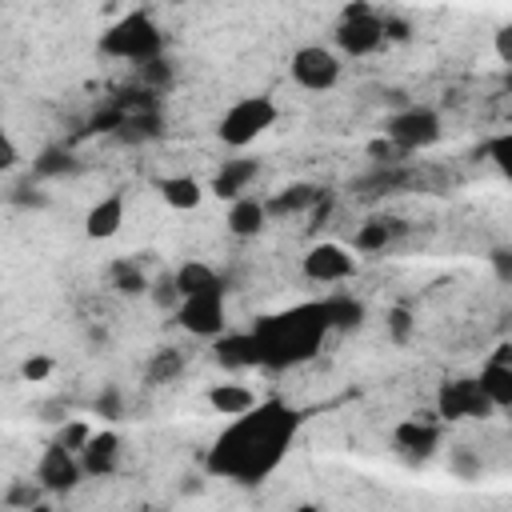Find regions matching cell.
I'll use <instances>...</instances> for the list:
<instances>
[{
    "instance_id": "6da1fadb",
    "label": "cell",
    "mask_w": 512,
    "mask_h": 512,
    "mask_svg": "<svg viewBox=\"0 0 512 512\" xmlns=\"http://www.w3.org/2000/svg\"><path fill=\"white\" fill-rule=\"evenodd\" d=\"M300 428H304V412L296 404L280 396H264L212 436L204 452V472L236 488H260L288 460Z\"/></svg>"
},
{
    "instance_id": "7a4b0ae2",
    "label": "cell",
    "mask_w": 512,
    "mask_h": 512,
    "mask_svg": "<svg viewBox=\"0 0 512 512\" xmlns=\"http://www.w3.org/2000/svg\"><path fill=\"white\" fill-rule=\"evenodd\" d=\"M248 332L260 352V372H288L320 356L324 340L332 336V320L320 296V300L288 304L280 312H264Z\"/></svg>"
},
{
    "instance_id": "3957f363",
    "label": "cell",
    "mask_w": 512,
    "mask_h": 512,
    "mask_svg": "<svg viewBox=\"0 0 512 512\" xmlns=\"http://www.w3.org/2000/svg\"><path fill=\"white\" fill-rule=\"evenodd\" d=\"M96 52L120 64H148L156 56H164V28L156 24V16L148 8H132L124 16H116L100 36H96Z\"/></svg>"
},
{
    "instance_id": "277c9868",
    "label": "cell",
    "mask_w": 512,
    "mask_h": 512,
    "mask_svg": "<svg viewBox=\"0 0 512 512\" xmlns=\"http://www.w3.org/2000/svg\"><path fill=\"white\" fill-rule=\"evenodd\" d=\"M276 120H280V104H276L272 96H264V92H252V96L232 100V104L220 112V120H216V140H220L224 148H232V152H244V148H252L264 132H272Z\"/></svg>"
},
{
    "instance_id": "5b68a950",
    "label": "cell",
    "mask_w": 512,
    "mask_h": 512,
    "mask_svg": "<svg viewBox=\"0 0 512 512\" xmlns=\"http://www.w3.org/2000/svg\"><path fill=\"white\" fill-rule=\"evenodd\" d=\"M332 40H336V56L344 60V56H352V60H360V56H372V52H380L388 40H384V12L380 8H372V4H344L340 8V20H336V28H332Z\"/></svg>"
},
{
    "instance_id": "8992f818",
    "label": "cell",
    "mask_w": 512,
    "mask_h": 512,
    "mask_svg": "<svg viewBox=\"0 0 512 512\" xmlns=\"http://www.w3.org/2000/svg\"><path fill=\"white\" fill-rule=\"evenodd\" d=\"M440 136H444V120H440V112L432 104H404L384 120V140L400 156L424 152V148L440 144Z\"/></svg>"
},
{
    "instance_id": "52a82bcc",
    "label": "cell",
    "mask_w": 512,
    "mask_h": 512,
    "mask_svg": "<svg viewBox=\"0 0 512 512\" xmlns=\"http://www.w3.org/2000/svg\"><path fill=\"white\" fill-rule=\"evenodd\" d=\"M176 328H184L188 336L196 340H216L228 332V288H212V292H196V296H184L172 312Z\"/></svg>"
},
{
    "instance_id": "ba28073f",
    "label": "cell",
    "mask_w": 512,
    "mask_h": 512,
    "mask_svg": "<svg viewBox=\"0 0 512 512\" xmlns=\"http://www.w3.org/2000/svg\"><path fill=\"white\" fill-rule=\"evenodd\" d=\"M432 416H436L440 424H464V420H488V416H496V412H492L488 396L480 392L476 376H452V380H444V384L436 388V396H432Z\"/></svg>"
},
{
    "instance_id": "9c48e42d",
    "label": "cell",
    "mask_w": 512,
    "mask_h": 512,
    "mask_svg": "<svg viewBox=\"0 0 512 512\" xmlns=\"http://www.w3.org/2000/svg\"><path fill=\"white\" fill-rule=\"evenodd\" d=\"M340 72H344V60L328 44H300L288 56V76L304 92H328V88H336L340 84Z\"/></svg>"
},
{
    "instance_id": "30bf717a",
    "label": "cell",
    "mask_w": 512,
    "mask_h": 512,
    "mask_svg": "<svg viewBox=\"0 0 512 512\" xmlns=\"http://www.w3.org/2000/svg\"><path fill=\"white\" fill-rule=\"evenodd\" d=\"M300 272H304L308 284H348L360 272V260L348 244L320 240L300 256Z\"/></svg>"
},
{
    "instance_id": "8fae6325",
    "label": "cell",
    "mask_w": 512,
    "mask_h": 512,
    "mask_svg": "<svg viewBox=\"0 0 512 512\" xmlns=\"http://www.w3.org/2000/svg\"><path fill=\"white\" fill-rule=\"evenodd\" d=\"M32 480L40 484V492H44V496H72V492L84 484L80 456H76V452H68L64 444L48 440V444H44V452H40V460H36Z\"/></svg>"
},
{
    "instance_id": "7c38bea8",
    "label": "cell",
    "mask_w": 512,
    "mask_h": 512,
    "mask_svg": "<svg viewBox=\"0 0 512 512\" xmlns=\"http://www.w3.org/2000/svg\"><path fill=\"white\" fill-rule=\"evenodd\" d=\"M480 392L488 396L492 412H508L512 408V344H496V352L480 364V376H476Z\"/></svg>"
},
{
    "instance_id": "4fadbf2b",
    "label": "cell",
    "mask_w": 512,
    "mask_h": 512,
    "mask_svg": "<svg viewBox=\"0 0 512 512\" xmlns=\"http://www.w3.org/2000/svg\"><path fill=\"white\" fill-rule=\"evenodd\" d=\"M440 440H444V424L436 416L432 420L428 416H408V420H400L392 428V444L408 460H428L440 448Z\"/></svg>"
},
{
    "instance_id": "5bb4252c",
    "label": "cell",
    "mask_w": 512,
    "mask_h": 512,
    "mask_svg": "<svg viewBox=\"0 0 512 512\" xmlns=\"http://www.w3.org/2000/svg\"><path fill=\"white\" fill-rule=\"evenodd\" d=\"M328 196V188L324 184H312V180H292V184H284V188H276V192H268L264 196V212H268V220H284V216H308L320 200Z\"/></svg>"
},
{
    "instance_id": "9a60e30c",
    "label": "cell",
    "mask_w": 512,
    "mask_h": 512,
    "mask_svg": "<svg viewBox=\"0 0 512 512\" xmlns=\"http://www.w3.org/2000/svg\"><path fill=\"white\" fill-rule=\"evenodd\" d=\"M76 456H80V472H84V480L116 476V472H120V456H124V448H120V432H112V428L92 432L88 444H84Z\"/></svg>"
},
{
    "instance_id": "2e32d148",
    "label": "cell",
    "mask_w": 512,
    "mask_h": 512,
    "mask_svg": "<svg viewBox=\"0 0 512 512\" xmlns=\"http://www.w3.org/2000/svg\"><path fill=\"white\" fill-rule=\"evenodd\" d=\"M256 176H260V160H252V156H232V160H224V164L212 172V180H208L204 188H208V196L232 204V200L248 196V188L256 184Z\"/></svg>"
},
{
    "instance_id": "e0dca14e",
    "label": "cell",
    "mask_w": 512,
    "mask_h": 512,
    "mask_svg": "<svg viewBox=\"0 0 512 512\" xmlns=\"http://www.w3.org/2000/svg\"><path fill=\"white\" fill-rule=\"evenodd\" d=\"M212 360L224 368V372H260V352H256V340L248 328H228L224 336L212 340Z\"/></svg>"
},
{
    "instance_id": "ac0fdd59",
    "label": "cell",
    "mask_w": 512,
    "mask_h": 512,
    "mask_svg": "<svg viewBox=\"0 0 512 512\" xmlns=\"http://www.w3.org/2000/svg\"><path fill=\"white\" fill-rule=\"evenodd\" d=\"M156 192H160V200H164L172 212H196V208L204 204V196H208L204 180H196L192 172L160 176V180H156Z\"/></svg>"
},
{
    "instance_id": "d6986e66",
    "label": "cell",
    "mask_w": 512,
    "mask_h": 512,
    "mask_svg": "<svg viewBox=\"0 0 512 512\" xmlns=\"http://www.w3.org/2000/svg\"><path fill=\"white\" fill-rule=\"evenodd\" d=\"M224 228L236 236V240H256L264 228H268V212H264V196H240L228 204L224 212Z\"/></svg>"
},
{
    "instance_id": "ffe728a7",
    "label": "cell",
    "mask_w": 512,
    "mask_h": 512,
    "mask_svg": "<svg viewBox=\"0 0 512 512\" xmlns=\"http://www.w3.org/2000/svg\"><path fill=\"white\" fill-rule=\"evenodd\" d=\"M400 236H404V220H396V216H368V220L356 224V232H352V252L372 256V252L392 248Z\"/></svg>"
},
{
    "instance_id": "44dd1931",
    "label": "cell",
    "mask_w": 512,
    "mask_h": 512,
    "mask_svg": "<svg viewBox=\"0 0 512 512\" xmlns=\"http://www.w3.org/2000/svg\"><path fill=\"white\" fill-rule=\"evenodd\" d=\"M120 228H124V196H120V192L100 196V200L84 212V236H88V240H112Z\"/></svg>"
},
{
    "instance_id": "7402d4cb",
    "label": "cell",
    "mask_w": 512,
    "mask_h": 512,
    "mask_svg": "<svg viewBox=\"0 0 512 512\" xmlns=\"http://www.w3.org/2000/svg\"><path fill=\"white\" fill-rule=\"evenodd\" d=\"M172 284H176V292H180V300L184 296H196V292H212V288H224V276L208 264V260H184V264H176L172 272Z\"/></svg>"
},
{
    "instance_id": "603a6c76",
    "label": "cell",
    "mask_w": 512,
    "mask_h": 512,
    "mask_svg": "<svg viewBox=\"0 0 512 512\" xmlns=\"http://www.w3.org/2000/svg\"><path fill=\"white\" fill-rule=\"evenodd\" d=\"M204 404L216 412V416H244L252 404H256V392L248 388V384H236V380H228V384H212L208 392H204Z\"/></svg>"
},
{
    "instance_id": "cb8c5ba5",
    "label": "cell",
    "mask_w": 512,
    "mask_h": 512,
    "mask_svg": "<svg viewBox=\"0 0 512 512\" xmlns=\"http://www.w3.org/2000/svg\"><path fill=\"white\" fill-rule=\"evenodd\" d=\"M108 284H112V292H120V296H148V272L140 268V260H132V256H116L112 264H108Z\"/></svg>"
},
{
    "instance_id": "d4e9b609",
    "label": "cell",
    "mask_w": 512,
    "mask_h": 512,
    "mask_svg": "<svg viewBox=\"0 0 512 512\" xmlns=\"http://www.w3.org/2000/svg\"><path fill=\"white\" fill-rule=\"evenodd\" d=\"M328 320H332V336L336 332H356L364 324V300H356L352 292H328Z\"/></svg>"
},
{
    "instance_id": "484cf974",
    "label": "cell",
    "mask_w": 512,
    "mask_h": 512,
    "mask_svg": "<svg viewBox=\"0 0 512 512\" xmlns=\"http://www.w3.org/2000/svg\"><path fill=\"white\" fill-rule=\"evenodd\" d=\"M184 372V352L180 348H160V352H152V360L144 364V380L148 384H168V380H176Z\"/></svg>"
},
{
    "instance_id": "4316f807",
    "label": "cell",
    "mask_w": 512,
    "mask_h": 512,
    "mask_svg": "<svg viewBox=\"0 0 512 512\" xmlns=\"http://www.w3.org/2000/svg\"><path fill=\"white\" fill-rule=\"evenodd\" d=\"M76 168V160H72V152L64 148V144H48L36 160H32V172L40 176V180H52V176H64V172H72Z\"/></svg>"
},
{
    "instance_id": "83f0119b",
    "label": "cell",
    "mask_w": 512,
    "mask_h": 512,
    "mask_svg": "<svg viewBox=\"0 0 512 512\" xmlns=\"http://www.w3.org/2000/svg\"><path fill=\"white\" fill-rule=\"evenodd\" d=\"M448 472H452L456 480H480L484 460H480V452H472L468 444H456V448L448 452Z\"/></svg>"
},
{
    "instance_id": "f1b7e54d",
    "label": "cell",
    "mask_w": 512,
    "mask_h": 512,
    "mask_svg": "<svg viewBox=\"0 0 512 512\" xmlns=\"http://www.w3.org/2000/svg\"><path fill=\"white\" fill-rule=\"evenodd\" d=\"M36 504H44V492H40L36 480H12V484H8V492H4V508H12V512H28V508H36Z\"/></svg>"
},
{
    "instance_id": "f546056e",
    "label": "cell",
    "mask_w": 512,
    "mask_h": 512,
    "mask_svg": "<svg viewBox=\"0 0 512 512\" xmlns=\"http://www.w3.org/2000/svg\"><path fill=\"white\" fill-rule=\"evenodd\" d=\"M384 324H388V336H392L396 344H412V336H416V316H412V308H408V304L388 308Z\"/></svg>"
},
{
    "instance_id": "4dcf8cb0",
    "label": "cell",
    "mask_w": 512,
    "mask_h": 512,
    "mask_svg": "<svg viewBox=\"0 0 512 512\" xmlns=\"http://www.w3.org/2000/svg\"><path fill=\"white\" fill-rule=\"evenodd\" d=\"M52 372H56V360L48 352H32V356L20 360V380L24 384H44Z\"/></svg>"
},
{
    "instance_id": "1f68e13d",
    "label": "cell",
    "mask_w": 512,
    "mask_h": 512,
    "mask_svg": "<svg viewBox=\"0 0 512 512\" xmlns=\"http://www.w3.org/2000/svg\"><path fill=\"white\" fill-rule=\"evenodd\" d=\"M488 156H492L500 176H512V132H496L488 140Z\"/></svg>"
},
{
    "instance_id": "d6a6232c",
    "label": "cell",
    "mask_w": 512,
    "mask_h": 512,
    "mask_svg": "<svg viewBox=\"0 0 512 512\" xmlns=\"http://www.w3.org/2000/svg\"><path fill=\"white\" fill-rule=\"evenodd\" d=\"M96 428L88 424V420H68L60 432H56V444H64L68 452H80L84 444H88V436H92Z\"/></svg>"
},
{
    "instance_id": "836d02e7",
    "label": "cell",
    "mask_w": 512,
    "mask_h": 512,
    "mask_svg": "<svg viewBox=\"0 0 512 512\" xmlns=\"http://www.w3.org/2000/svg\"><path fill=\"white\" fill-rule=\"evenodd\" d=\"M148 300H152L156 308H164V312H176V304H180V292H176L172 276H160V280H152V284H148Z\"/></svg>"
},
{
    "instance_id": "e575fe53",
    "label": "cell",
    "mask_w": 512,
    "mask_h": 512,
    "mask_svg": "<svg viewBox=\"0 0 512 512\" xmlns=\"http://www.w3.org/2000/svg\"><path fill=\"white\" fill-rule=\"evenodd\" d=\"M92 412H96L100 420H120V416H124V396H120V388H116V384H108V388L96 396Z\"/></svg>"
},
{
    "instance_id": "d590c367",
    "label": "cell",
    "mask_w": 512,
    "mask_h": 512,
    "mask_svg": "<svg viewBox=\"0 0 512 512\" xmlns=\"http://www.w3.org/2000/svg\"><path fill=\"white\" fill-rule=\"evenodd\" d=\"M140 80H144L148 88H168V84H172V64H168V56H156V60L140 64Z\"/></svg>"
},
{
    "instance_id": "8d00e7d4",
    "label": "cell",
    "mask_w": 512,
    "mask_h": 512,
    "mask_svg": "<svg viewBox=\"0 0 512 512\" xmlns=\"http://www.w3.org/2000/svg\"><path fill=\"white\" fill-rule=\"evenodd\" d=\"M12 168H20V148H16L12 132H8V128H0V176H4V172H12Z\"/></svg>"
},
{
    "instance_id": "74e56055",
    "label": "cell",
    "mask_w": 512,
    "mask_h": 512,
    "mask_svg": "<svg viewBox=\"0 0 512 512\" xmlns=\"http://www.w3.org/2000/svg\"><path fill=\"white\" fill-rule=\"evenodd\" d=\"M364 152H368V156H372L376 164H384V168H388V164H396V160H404V156H400V152H396V148H392V144H388L384 136L368 140V148H364Z\"/></svg>"
},
{
    "instance_id": "f35d334b",
    "label": "cell",
    "mask_w": 512,
    "mask_h": 512,
    "mask_svg": "<svg viewBox=\"0 0 512 512\" xmlns=\"http://www.w3.org/2000/svg\"><path fill=\"white\" fill-rule=\"evenodd\" d=\"M496 56H500V64H512V24L496 28Z\"/></svg>"
},
{
    "instance_id": "ab89813d",
    "label": "cell",
    "mask_w": 512,
    "mask_h": 512,
    "mask_svg": "<svg viewBox=\"0 0 512 512\" xmlns=\"http://www.w3.org/2000/svg\"><path fill=\"white\" fill-rule=\"evenodd\" d=\"M492 268H496V276L508 284V280H512V252H508V248H492Z\"/></svg>"
},
{
    "instance_id": "60d3db41",
    "label": "cell",
    "mask_w": 512,
    "mask_h": 512,
    "mask_svg": "<svg viewBox=\"0 0 512 512\" xmlns=\"http://www.w3.org/2000/svg\"><path fill=\"white\" fill-rule=\"evenodd\" d=\"M28 512H56L52 504H36V508H28Z\"/></svg>"
}]
</instances>
